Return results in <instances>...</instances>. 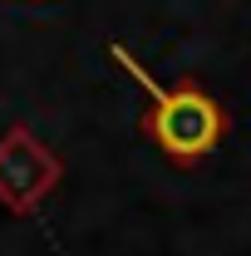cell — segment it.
Returning <instances> with one entry per match:
<instances>
[{"label":"cell","mask_w":251,"mask_h":256,"mask_svg":"<svg viewBox=\"0 0 251 256\" xmlns=\"http://www.w3.org/2000/svg\"><path fill=\"white\" fill-rule=\"evenodd\" d=\"M108 60L118 64V69H128V74L148 89L153 108H148V118H143V133L153 138V148L162 153V158H172L178 168H192L197 158H207V153L222 143V133H226V114H222V104L207 94V89H197L192 79L162 89L153 74L124 50V44H108Z\"/></svg>","instance_id":"obj_1"},{"label":"cell","mask_w":251,"mask_h":256,"mask_svg":"<svg viewBox=\"0 0 251 256\" xmlns=\"http://www.w3.org/2000/svg\"><path fill=\"white\" fill-rule=\"evenodd\" d=\"M64 168L60 158L34 138L25 124H15L5 138H0V202L10 207V212H34L50 192L60 188Z\"/></svg>","instance_id":"obj_2"}]
</instances>
